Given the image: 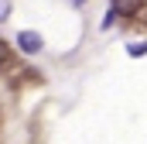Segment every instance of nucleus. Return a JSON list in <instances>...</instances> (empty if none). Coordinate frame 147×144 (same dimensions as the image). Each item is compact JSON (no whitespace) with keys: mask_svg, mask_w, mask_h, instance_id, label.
Instances as JSON below:
<instances>
[{"mask_svg":"<svg viewBox=\"0 0 147 144\" xmlns=\"http://www.w3.org/2000/svg\"><path fill=\"white\" fill-rule=\"evenodd\" d=\"M17 48H21L24 55H38V52L45 48V38L38 35V31H21V35H17Z\"/></svg>","mask_w":147,"mask_h":144,"instance_id":"nucleus-1","label":"nucleus"},{"mask_svg":"<svg viewBox=\"0 0 147 144\" xmlns=\"http://www.w3.org/2000/svg\"><path fill=\"white\" fill-rule=\"evenodd\" d=\"M137 7H140V0H113L116 14H137Z\"/></svg>","mask_w":147,"mask_h":144,"instance_id":"nucleus-2","label":"nucleus"},{"mask_svg":"<svg viewBox=\"0 0 147 144\" xmlns=\"http://www.w3.org/2000/svg\"><path fill=\"white\" fill-rule=\"evenodd\" d=\"M127 55H147V41H140V45H127Z\"/></svg>","mask_w":147,"mask_h":144,"instance_id":"nucleus-3","label":"nucleus"},{"mask_svg":"<svg viewBox=\"0 0 147 144\" xmlns=\"http://www.w3.org/2000/svg\"><path fill=\"white\" fill-rule=\"evenodd\" d=\"M7 58H10V45L0 38V65H7Z\"/></svg>","mask_w":147,"mask_h":144,"instance_id":"nucleus-4","label":"nucleus"},{"mask_svg":"<svg viewBox=\"0 0 147 144\" xmlns=\"http://www.w3.org/2000/svg\"><path fill=\"white\" fill-rule=\"evenodd\" d=\"M10 17V0H0V21Z\"/></svg>","mask_w":147,"mask_h":144,"instance_id":"nucleus-5","label":"nucleus"},{"mask_svg":"<svg viewBox=\"0 0 147 144\" xmlns=\"http://www.w3.org/2000/svg\"><path fill=\"white\" fill-rule=\"evenodd\" d=\"M65 3H69V7H86L89 0H65Z\"/></svg>","mask_w":147,"mask_h":144,"instance_id":"nucleus-6","label":"nucleus"}]
</instances>
